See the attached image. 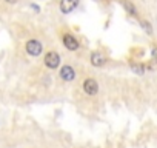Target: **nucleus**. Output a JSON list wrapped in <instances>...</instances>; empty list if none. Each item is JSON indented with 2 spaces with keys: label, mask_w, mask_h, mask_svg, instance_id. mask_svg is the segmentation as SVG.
Instances as JSON below:
<instances>
[{
  "label": "nucleus",
  "mask_w": 157,
  "mask_h": 148,
  "mask_svg": "<svg viewBox=\"0 0 157 148\" xmlns=\"http://www.w3.org/2000/svg\"><path fill=\"white\" fill-rule=\"evenodd\" d=\"M59 63H60V57H59V54L57 53H54V51H49L46 56H45V65L48 66V68H57L59 66Z\"/></svg>",
  "instance_id": "obj_1"
},
{
  "label": "nucleus",
  "mask_w": 157,
  "mask_h": 148,
  "mask_svg": "<svg viewBox=\"0 0 157 148\" xmlns=\"http://www.w3.org/2000/svg\"><path fill=\"white\" fill-rule=\"evenodd\" d=\"M26 53L29 56H39L42 53V43L37 40H29L26 43Z\"/></svg>",
  "instance_id": "obj_2"
},
{
  "label": "nucleus",
  "mask_w": 157,
  "mask_h": 148,
  "mask_svg": "<svg viewBox=\"0 0 157 148\" xmlns=\"http://www.w3.org/2000/svg\"><path fill=\"white\" fill-rule=\"evenodd\" d=\"M83 90H85L86 94L94 96V94L99 91V85H97V82H96L94 79H86V80L83 82Z\"/></svg>",
  "instance_id": "obj_3"
},
{
  "label": "nucleus",
  "mask_w": 157,
  "mask_h": 148,
  "mask_svg": "<svg viewBox=\"0 0 157 148\" xmlns=\"http://www.w3.org/2000/svg\"><path fill=\"white\" fill-rule=\"evenodd\" d=\"M77 5H78V0H62L60 2V10H62V13L68 14V13L74 11V8Z\"/></svg>",
  "instance_id": "obj_4"
},
{
  "label": "nucleus",
  "mask_w": 157,
  "mask_h": 148,
  "mask_svg": "<svg viewBox=\"0 0 157 148\" xmlns=\"http://www.w3.org/2000/svg\"><path fill=\"white\" fill-rule=\"evenodd\" d=\"M60 77L63 80H66V82H71L75 77V72H74V69L71 66L66 65V66H62V69H60Z\"/></svg>",
  "instance_id": "obj_5"
},
{
  "label": "nucleus",
  "mask_w": 157,
  "mask_h": 148,
  "mask_svg": "<svg viewBox=\"0 0 157 148\" xmlns=\"http://www.w3.org/2000/svg\"><path fill=\"white\" fill-rule=\"evenodd\" d=\"M63 45L69 49V51H75L78 48V42L71 36V34H65L63 36Z\"/></svg>",
  "instance_id": "obj_6"
},
{
  "label": "nucleus",
  "mask_w": 157,
  "mask_h": 148,
  "mask_svg": "<svg viewBox=\"0 0 157 148\" xmlns=\"http://www.w3.org/2000/svg\"><path fill=\"white\" fill-rule=\"evenodd\" d=\"M91 63L94 66H102L105 63V57L100 54V53H93L91 54Z\"/></svg>",
  "instance_id": "obj_7"
},
{
  "label": "nucleus",
  "mask_w": 157,
  "mask_h": 148,
  "mask_svg": "<svg viewBox=\"0 0 157 148\" xmlns=\"http://www.w3.org/2000/svg\"><path fill=\"white\" fill-rule=\"evenodd\" d=\"M123 8H125V10H126V13H129L131 16H136V14H137L136 6L129 2V0H123Z\"/></svg>",
  "instance_id": "obj_8"
},
{
  "label": "nucleus",
  "mask_w": 157,
  "mask_h": 148,
  "mask_svg": "<svg viewBox=\"0 0 157 148\" xmlns=\"http://www.w3.org/2000/svg\"><path fill=\"white\" fill-rule=\"evenodd\" d=\"M131 69H132L136 74H139V76H142V74L145 72V66L140 65V63H132V65H131Z\"/></svg>",
  "instance_id": "obj_9"
},
{
  "label": "nucleus",
  "mask_w": 157,
  "mask_h": 148,
  "mask_svg": "<svg viewBox=\"0 0 157 148\" xmlns=\"http://www.w3.org/2000/svg\"><path fill=\"white\" fill-rule=\"evenodd\" d=\"M142 26H143V29H145L146 33H149V34L152 33V28H151V25H149L148 22H142Z\"/></svg>",
  "instance_id": "obj_10"
},
{
  "label": "nucleus",
  "mask_w": 157,
  "mask_h": 148,
  "mask_svg": "<svg viewBox=\"0 0 157 148\" xmlns=\"http://www.w3.org/2000/svg\"><path fill=\"white\" fill-rule=\"evenodd\" d=\"M152 59L157 62V46H155V48H152Z\"/></svg>",
  "instance_id": "obj_11"
},
{
  "label": "nucleus",
  "mask_w": 157,
  "mask_h": 148,
  "mask_svg": "<svg viewBox=\"0 0 157 148\" xmlns=\"http://www.w3.org/2000/svg\"><path fill=\"white\" fill-rule=\"evenodd\" d=\"M31 8H33V10H34V11H37V13H39V11H40V8H39V6H37V5H34V3H33V5H31Z\"/></svg>",
  "instance_id": "obj_12"
},
{
  "label": "nucleus",
  "mask_w": 157,
  "mask_h": 148,
  "mask_svg": "<svg viewBox=\"0 0 157 148\" xmlns=\"http://www.w3.org/2000/svg\"><path fill=\"white\" fill-rule=\"evenodd\" d=\"M6 2H8V3H17L19 0H6Z\"/></svg>",
  "instance_id": "obj_13"
}]
</instances>
